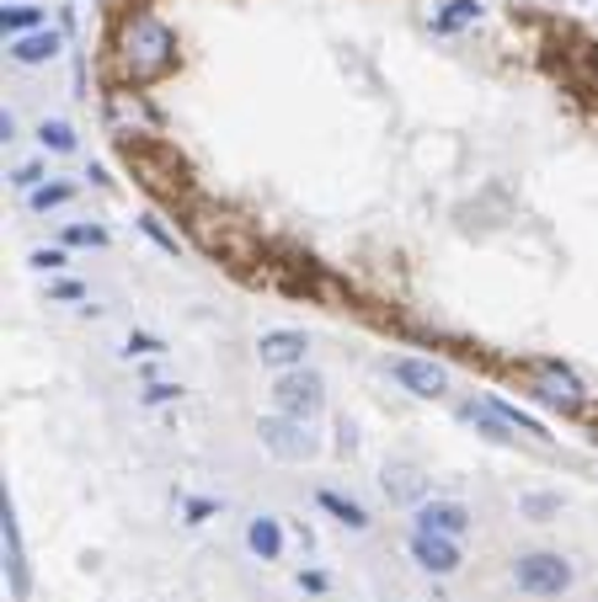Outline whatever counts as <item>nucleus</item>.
<instances>
[{
    "mask_svg": "<svg viewBox=\"0 0 598 602\" xmlns=\"http://www.w3.org/2000/svg\"><path fill=\"white\" fill-rule=\"evenodd\" d=\"M300 592H332V576L327 571H300Z\"/></svg>",
    "mask_w": 598,
    "mask_h": 602,
    "instance_id": "nucleus-29",
    "label": "nucleus"
},
{
    "mask_svg": "<svg viewBox=\"0 0 598 602\" xmlns=\"http://www.w3.org/2000/svg\"><path fill=\"white\" fill-rule=\"evenodd\" d=\"M139 230H144V235H150V241L161 245V251H166V256H182V245H177V235H166V230H161V225H155V219H139Z\"/></svg>",
    "mask_w": 598,
    "mask_h": 602,
    "instance_id": "nucleus-28",
    "label": "nucleus"
},
{
    "mask_svg": "<svg viewBox=\"0 0 598 602\" xmlns=\"http://www.w3.org/2000/svg\"><path fill=\"white\" fill-rule=\"evenodd\" d=\"M161 353H166V342L150 331H129V342H124V358H161Z\"/></svg>",
    "mask_w": 598,
    "mask_h": 602,
    "instance_id": "nucleus-22",
    "label": "nucleus"
},
{
    "mask_svg": "<svg viewBox=\"0 0 598 602\" xmlns=\"http://www.w3.org/2000/svg\"><path fill=\"white\" fill-rule=\"evenodd\" d=\"M182 512H188V523H208V517L219 512V501H208V496H182Z\"/></svg>",
    "mask_w": 598,
    "mask_h": 602,
    "instance_id": "nucleus-27",
    "label": "nucleus"
},
{
    "mask_svg": "<svg viewBox=\"0 0 598 602\" xmlns=\"http://www.w3.org/2000/svg\"><path fill=\"white\" fill-rule=\"evenodd\" d=\"M466 422L475 426L481 437H492V443H513V426L502 422V417H497L486 400H481V406H466Z\"/></svg>",
    "mask_w": 598,
    "mask_h": 602,
    "instance_id": "nucleus-18",
    "label": "nucleus"
},
{
    "mask_svg": "<svg viewBox=\"0 0 598 602\" xmlns=\"http://www.w3.org/2000/svg\"><path fill=\"white\" fill-rule=\"evenodd\" d=\"M519 507H524V512H530L534 523H550V517H556V512H561V496H545V490H534V496H524V501H519Z\"/></svg>",
    "mask_w": 598,
    "mask_h": 602,
    "instance_id": "nucleus-25",
    "label": "nucleus"
},
{
    "mask_svg": "<svg viewBox=\"0 0 598 602\" xmlns=\"http://www.w3.org/2000/svg\"><path fill=\"white\" fill-rule=\"evenodd\" d=\"M69 197H75L69 181H49V187H38V192L27 197V208H33V214H49V208H65Z\"/></svg>",
    "mask_w": 598,
    "mask_h": 602,
    "instance_id": "nucleus-20",
    "label": "nucleus"
},
{
    "mask_svg": "<svg viewBox=\"0 0 598 602\" xmlns=\"http://www.w3.org/2000/svg\"><path fill=\"white\" fill-rule=\"evenodd\" d=\"M60 241H65V245H97V251H102L113 235H107L102 225H65V235H60Z\"/></svg>",
    "mask_w": 598,
    "mask_h": 602,
    "instance_id": "nucleus-23",
    "label": "nucleus"
},
{
    "mask_svg": "<svg viewBox=\"0 0 598 602\" xmlns=\"http://www.w3.org/2000/svg\"><path fill=\"white\" fill-rule=\"evenodd\" d=\"M0 27H5L11 38H27V33L49 27V11H43V5H0Z\"/></svg>",
    "mask_w": 598,
    "mask_h": 602,
    "instance_id": "nucleus-15",
    "label": "nucleus"
},
{
    "mask_svg": "<svg viewBox=\"0 0 598 602\" xmlns=\"http://www.w3.org/2000/svg\"><path fill=\"white\" fill-rule=\"evenodd\" d=\"M380 485H385V496H391V501H411V507H422V501H428V481H422L417 470H406V464H391Z\"/></svg>",
    "mask_w": 598,
    "mask_h": 602,
    "instance_id": "nucleus-14",
    "label": "nucleus"
},
{
    "mask_svg": "<svg viewBox=\"0 0 598 602\" xmlns=\"http://www.w3.org/2000/svg\"><path fill=\"white\" fill-rule=\"evenodd\" d=\"M272 406H278V417L316 422L321 406H327V379H321L316 368H289V373H278V384H272Z\"/></svg>",
    "mask_w": 598,
    "mask_h": 602,
    "instance_id": "nucleus-3",
    "label": "nucleus"
},
{
    "mask_svg": "<svg viewBox=\"0 0 598 602\" xmlns=\"http://www.w3.org/2000/svg\"><path fill=\"white\" fill-rule=\"evenodd\" d=\"M171 64H177V33L161 16L139 11L124 27V69H129V80H155Z\"/></svg>",
    "mask_w": 598,
    "mask_h": 602,
    "instance_id": "nucleus-1",
    "label": "nucleus"
},
{
    "mask_svg": "<svg viewBox=\"0 0 598 602\" xmlns=\"http://www.w3.org/2000/svg\"><path fill=\"white\" fill-rule=\"evenodd\" d=\"M316 507H321V512H332L336 523H342V528H353V534H369V523H374L364 501L342 496V490H332V485H321V490H316Z\"/></svg>",
    "mask_w": 598,
    "mask_h": 602,
    "instance_id": "nucleus-12",
    "label": "nucleus"
},
{
    "mask_svg": "<svg viewBox=\"0 0 598 602\" xmlns=\"http://www.w3.org/2000/svg\"><path fill=\"white\" fill-rule=\"evenodd\" d=\"M33 133H38V144H43L49 155H75V144H80V139H75V128H69L65 118H43Z\"/></svg>",
    "mask_w": 598,
    "mask_h": 602,
    "instance_id": "nucleus-17",
    "label": "nucleus"
},
{
    "mask_svg": "<svg viewBox=\"0 0 598 602\" xmlns=\"http://www.w3.org/2000/svg\"><path fill=\"white\" fill-rule=\"evenodd\" d=\"M411 560L428 571V576H455L460 565H466V554H460V539H438V534H417L411 528Z\"/></svg>",
    "mask_w": 598,
    "mask_h": 602,
    "instance_id": "nucleus-10",
    "label": "nucleus"
},
{
    "mask_svg": "<svg viewBox=\"0 0 598 602\" xmlns=\"http://www.w3.org/2000/svg\"><path fill=\"white\" fill-rule=\"evenodd\" d=\"M530 379H534V395H539L545 406H561V411H577V406H583V379H577L567 362L539 358V362H530Z\"/></svg>",
    "mask_w": 598,
    "mask_h": 602,
    "instance_id": "nucleus-5",
    "label": "nucleus"
},
{
    "mask_svg": "<svg viewBox=\"0 0 598 602\" xmlns=\"http://www.w3.org/2000/svg\"><path fill=\"white\" fill-rule=\"evenodd\" d=\"M49 299H54V304H75V299H86V283H54V289H49Z\"/></svg>",
    "mask_w": 598,
    "mask_h": 602,
    "instance_id": "nucleus-30",
    "label": "nucleus"
},
{
    "mask_svg": "<svg viewBox=\"0 0 598 602\" xmlns=\"http://www.w3.org/2000/svg\"><path fill=\"white\" fill-rule=\"evenodd\" d=\"M0 543H5V581H11V602H27L33 592V571H27V549H22V528L11 501H0Z\"/></svg>",
    "mask_w": 598,
    "mask_h": 602,
    "instance_id": "nucleus-8",
    "label": "nucleus"
},
{
    "mask_svg": "<svg viewBox=\"0 0 598 602\" xmlns=\"http://www.w3.org/2000/svg\"><path fill=\"white\" fill-rule=\"evenodd\" d=\"M508 576H513V587H519L524 598H539V602L567 598V592H572V581H577L572 560H567V554H556V549H524V554H513Z\"/></svg>",
    "mask_w": 598,
    "mask_h": 602,
    "instance_id": "nucleus-2",
    "label": "nucleus"
},
{
    "mask_svg": "<svg viewBox=\"0 0 598 602\" xmlns=\"http://www.w3.org/2000/svg\"><path fill=\"white\" fill-rule=\"evenodd\" d=\"M486 406H492V411H497V417H502V422L513 426V432H524V437H534V443H550V432H545V426L534 422L530 411H519V406H513V400H497V395H486Z\"/></svg>",
    "mask_w": 598,
    "mask_h": 602,
    "instance_id": "nucleus-16",
    "label": "nucleus"
},
{
    "mask_svg": "<svg viewBox=\"0 0 598 602\" xmlns=\"http://www.w3.org/2000/svg\"><path fill=\"white\" fill-rule=\"evenodd\" d=\"M27 261H33V272H65V267H69L65 245H38Z\"/></svg>",
    "mask_w": 598,
    "mask_h": 602,
    "instance_id": "nucleus-24",
    "label": "nucleus"
},
{
    "mask_svg": "<svg viewBox=\"0 0 598 602\" xmlns=\"http://www.w3.org/2000/svg\"><path fill=\"white\" fill-rule=\"evenodd\" d=\"M60 49H65V27H38V33H27V38H11L5 54H11V64L33 69V64H54Z\"/></svg>",
    "mask_w": 598,
    "mask_h": 602,
    "instance_id": "nucleus-11",
    "label": "nucleus"
},
{
    "mask_svg": "<svg viewBox=\"0 0 598 602\" xmlns=\"http://www.w3.org/2000/svg\"><path fill=\"white\" fill-rule=\"evenodd\" d=\"M470 22H481V0H449V5L433 16V33H460Z\"/></svg>",
    "mask_w": 598,
    "mask_h": 602,
    "instance_id": "nucleus-19",
    "label": "nucleus"
},
{
    "mask_svg": "<svg viewBox=\"0 0 598 602\" xmlns=\"http://www.w3.org/2000/svg\"><path fill=\"white\" fill-rule=\"evenodd\" d=\"M171 400H182V384L155 379V384H144V389H139V406H171Z\"/></svg>",
    "mask_w": 598,
    "mask_h": 602,
    "instance_id": "nucleus-26",
    "label": "nucleus"
},
{
    "mask_svg": "<svg viewBox=\"0 0 598 602\" xmlns=\"http://www.w3.org/2000/svg\"><path fill=\"white\" fill-rule=\"evenodd\" d=\"M305 353H310V336L294 331V325H278V331H263V336H257V362H263V368H278V373L305 368Z\"/></svg>",
    "mask_w": 598,
    "mask_h": 602,
    "instance_id": "nucleus-9",
    "label": "nucleus"
},
{
    "mask_svg": "<svg viewBox=\"0 0 598 602\" xmlns=\"http://www.w3.org/2000/svg\"><path fill=\"white\" fill-rule=\"evenodd\" d=\"M246 549L257 554V560H283V523L278 517H252L246 523Z\"/></svg>",
    "mask_w": 598,
    "mask_h": 602,
    "instance_id": "nucleus-13",
    "label": "nucleus"
},
{
    "mask_svg": "<svg viewBox=\"0 0 598 602\" xmlns=\"http://www.w3.org/2000/svg\"><path fill=\"white\" fill-rule=\"evenodd\" d=\"M391 379H396L406 395H417V400H438V395H449V368L433 358H391Z\"/></svg>",
    "mask_w": 598,
    "mask_h": 602,
    "instance_id": "nucleus-6",
    "label": "nucleus"
},
{
    "mask_svg": "<svg viewBox=\"0 0 598 602\" xmlns=\"http://www.w3.org/2000/svg\"><path fill=\"white\" fill-rule=\"evenodd\" d=\"M11 187H16L22 197H33L38 187H49V166H43V161H22V166L11 171Z\"/></svg>",
    "mask_w": 598,
    "mask_h": 602,
    "instance_id": "nucleus-21",
    "label": "nucleus"
},
{
    "mask_svg": "<svg viewBox=\"0 0 598 602\" xmlns=\"http://www.w3.org/2000/svg\"><path fill=\"white\" fill-rule=\"evenodd\" d=\"M411 517H417V534H438V539H466L470 523H475L470 507L455 496H433V501L411 507Z\"/></svg>",
    "mask_w": 598,
    "mask_h": 602,
    "instance_id": "nucleus-7",
    "label": "nucleus"
},
{
    "mask_svg": "<svg viewBox=\"0 0 598 602\" xmlns=\"http://www.w3.org/2000/svg\"><path fill=\"white\" fill-rule=\"evenodd\" d=\"M257 437H263L267 453H278L289 464H305V459L321 453V437L310 432V422H294V417H278V411L257 422Z\"/></svg>",
    "mask_w": 598,
    "mask_h": 602,
    "instance_id": "nucleus-4",
    "label": "nucleus"
}]
</instances>
